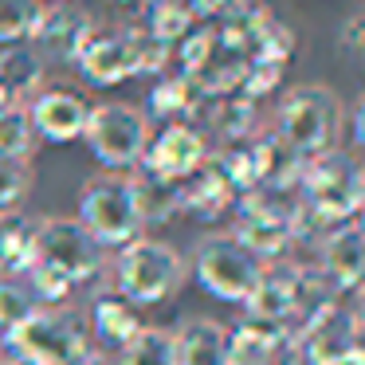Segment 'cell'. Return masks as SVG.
<instances>
[{
    "label": "cell",
    "instance_id": "6da1fadb",
    "mask_svg": "<svg viewBox=\"0 0 365 365\" xmlns=\"http://www.w3.org/2000/svg\"><path fill=\"white\" fill-rule=\"evenodd\" d=\"M294 197H299V208L318 224V228H334V224L357 220L361 200H365L361 158L341 150V145L307 158L302 161Z\"/></svg>",
    "mask_w": 365,
    "mask_h": 365
},
{
    "label": "cell",
    "instance_id": "7a4b0ae2",
    "mask_svg": "<svg viewBox=\"0 0 365 365\" xmlns=\"http://www.w3.org/2000/svg\"><path fill=\"white\" fill-rule=\"evenodd\" d=\"M106 283L130 299L134 307H161L165 299H173L185 283H189V259L185 252H177L169 240L158 236H134L130 244H122L110 259Z\"/></svg>",
    "mask_w": 365,
    "mask_h": 365
},
{
    "label": "cell",
    "instance_id": "3957f363",
    "mask_svg": "<svg viewBox=\"0 0 365 365\" xmlns=\"http://www.w3.org/2000/svg\"><path fill=\"white\" fill-rule=\"evenodd\" d=\"M32 267L56 275L71 291L79 287L106 283L110 271V252L83 228L75 216H43L36 224V259Z\"/></svg>",
    "mask_w": 365,
    "mask_h": 365
},
{
    "label": "cell",
    "instance_id": "277c9868",
    "mask_svg": "<svg viewBox=\"0 0 365 365\" xmlns=\"http://www.w3.org/2000/svg\"><path fill=\"white\" fill-rule=\"evenodd\" d=\"M341 130H346V106H341L338 91L322 87V83H302V87L287 91V98L279 103L275 138L302 161L322 150H334Z\"/></svg>",
    "mask_w": 365,
    "mask_h": 365
},
{
    "label": "cell",
    "instance_id": "5b68a950",
    "mask_svg": "<svg viewBox=\"0 0 365 365\" xmlns=\"http://www.w3.org/2000/svg\"><path fill=\"white\" fill-rule=\"evenodd\" d=\"M169 51L173 48L153 40L145 28H118V32H98L95 28L91 40L75 56V67L91 87H118L134 75L161 71Z\"/></svg>",
    "mask_w": 365,
    "mask_h": 365
},
{
    "label": "cell",
    "instance_id": "8992f818",
    "mask_svg": "<svg viewBox=\"0 0 365 365\" xmlns=\"http://www.w3.org/2000/svg\"><path fill=\"white\" fill-rule=\"evenodd\" d=\"M0 346L9 349V357H20L28 365H63L91 346L87 314L71 302L36 307L16 330L0 338Z\"/></svg>",
    "mask_w": 365,
    "mask_h": 365
},
{
    "label": "cell",
    "instance_id": "52a82bcc",
    "mask_svg": "<svg viewBox=\"0 0 365 365\" xmlns=\"http://www.w3.org/2000/svg\"><path fill=\"white\" fill-rule=\"evenodd\" d=\"M75 220L106 247L118 252L122 244H130L134 236H142V208H138V192H134V173H95L87 185L79 189V212Z\"/></svg>",
    "mask_w": 365,
    "mask_h": 365
},
{
    "label": "cell",
    "instance_id": "ba28073f",
    "mask_svg": "<svg viewBox=\"0 0 365 365\" xmlns=\"http://www.w3.org/2000/svg\"><path fill=\"white\" fill-rule=\"evenodd\" d=\"M294 361L299 365H365L361 314L354 299H334L294 326Z\"/></svg>",
    "mask_w": 365,
    "mask_h": 365
},
{
    "label": "cell",
    "instance_id": "9c48e42d",
    "mask_svg": "<svg viewBox=\"0 0 365 365\" xmlns=\"http://www.w3.org/2000/svg\"><path fill=\"white\" fill-rule=\"evenodd\" d=\"M185 259H189V275L200 283V291L212 294L216 302H244L263 267L232 232H205L192 244V255H185Z\"/></svg>",
    "mask_w": 365,
    "mask_h": 365
},
{
    "label": "cell",
    "instance_id": "30bf717a",
    "mask_svg": "<svg viewBox=\"0 0 365 365\" xmlns=\"http://www.w3.org/2000/svg\"><path fill=\"white\" fill-rule=\"evenodd\" d=\"M153 134V122L145 110H138L134 103H95L91 106L83 142L95 153V161L110 173H130L138 169L145 153V142Z\"/></svg>",
    "mask_w": 365,
    "mask_h": 365
},
{
    "label": "cell",
    "instance_id": "8fae6325",
    "mask_svg": "<svg viewBox=\"0 0 365 365\" xmlns=\"http://www.w3.org/2000/svg\"><path fill=\"white\" fill-rule=\"evenodd\" d=\"M208 158H212V153H208V138L200 134L192 122H165L161 130L150 134L138 169H142L145 177L181 185L185 177H192Z\"/></svg>",
    "mask_w": 365,
    "mask_h": 365
},
{
    "label": "cell",
    "instance_id": "7c38bea8",
    "mask_svg": "<svg viewBox=\"0 0 365 365\" xmlns=\"http://www.w3.org/2000/svg\"><path fill=\"white\" fill-rule=\"evenodd\" d=\"M310 267L322 275V283L330 287L338 299H354L365 275V232L357 220L334 224L318 236L314 244V263Z\"/></svg>",
    "mask_w": 365,
    "mask_h": 365
},
{
    "label": "cell",
    "instance_id": "4fadbf2b",
    "mask_svg": "<svg viewBox=\"0 0 365 365\" xmlns=\"http://www.w3.org/2000/svg\"><path fill=\"white\" fill-rule=\"evenodd\" d=\"M91 32H95V20H91L87 9H79L71 0H51V4H43L28 43L36 48V56H40L43 63H48V59L75 63V56H79V48L91 40Z\"/></svg>",
    "mask_w": 365,
    "mask_h": 365
},
{
    "label": "cell",
    "instance_id": "5bb4252c",
    "mask_svg": "<svg viewBox=\"0 0 365 365\" xmlns=\"http://www.w3.org/2000/svg\"><path fill=\"white\" fill-rule=\"evenodd\" d=\"M28 118H32V130L40 142L67 145L83 138L91 118V103L71 87H40L28 103Z\"/></svg>",
    "mask_w": 365,
    "mask_h": 365
},
{
    "label": "cell",
    "instance_id": "9a60e30c",
    "mask_svg": "<svg viewBox=\"0 0 365 365\" xmlns=\"http://www.w3.org/2000/svg\"><path fill=\"white\" fill-rule=\"evenodd\" d=\"M294 361V330L287 322L240 318L228 326V365H287Z\"/></svg>",
    "mask_w": 365,
    "mask_h": 365
},
{
    "label": "cell",
    "instance_id": "2e32d148",
    "mask_svg": "<svg viewBox=\"0 0 365 365\" xmlns=\"http://www.w3.org/2000/svg\"><path fill=\"white\" fill-rule=\"evenodd\" d=\"M83 314H87L91 338L103 341V349L126 346V341L145 326L142 307H134L130 299H122L114 287H103V291H95V299H91V307L83 310Z\"/></svg>",
    "mask_w": 365,
    "mask_h": 365
},
{
    "label": "cell",
    "instance_id": "e0dca14e",
    "mask_svg": "<svg viewBox=\"0 0 365 365\" xmlns=\"http://www.w3.org/2000/svg\"><path fill=\"white\" fill-rule=\"evenodd\" d=\"M177 365H228V322L212 314H185L173 326Z\"/></svg>",
    "mask_w": 365,
    "mask_h": 365
},
{
    "label": "cell",
    "instance_id": "ac0fdd59",
    "mask_svg": "<svg viewBox=\"0 0 365 365\" xmlns=\"http://www.w3.org/2000/svg\"><path fill=\"white\" fill-rule=\"evenodd\" d=\"M36 224H40V216H28L20 208L0 212V275H24L32 267Z\"/></svg>",
    "mask_w": 365,
    "mask_h": 365
},
{
    "label": "cell",
    "instance_id": "d6986e66",
    "mask_svg": "<svg viewBox=\"0 0 365 365\" xmlns=\"http://www.w3.org/2000/svg\"><path fill=\"white\" fill-rule=\"evenodd\" d=\"M43 71H48V63L36 56L32 43H9V48H0V87L9 91L12 103L36 95L43 87Z\"/></svg>",
    "mask_w": 365,
    "mask_h": 365
},
{
    "label": "cell",
    "instance_id": "ffe728a7",
    "mask_svg": "<svg viewBox=\"0 0 365 365\" xmlns=\"http://www.w3.org/2000/svg\"><path fill=\"white\" fill-rule=\"evenodd\" d=\"M114 365H177L173 326L145 322L126 346L114 349Z\"/></svg>",
    "mask_w": 365,
    "mask_h": 365
},
{
    "label": "cell",
    "instance_id": "44dd1931",
    "mask_svg": "<svg viewBox=\"0 0 365 365\" xmlns=\"http://www.w3.org/2000/svg\"><path fill=\"white\" fill-rule=\"evenodd\" d=\"M200 98L205 95L197 91V83H192L189 75H169V79L158 83V91H153L150 110L158 114V118H165V122H192Z\"/></svg>",
    "mask_w": 365,
    "mask_h": 365
},
{
    "label": "cell",
    "instance_id": "7402d4cb",
    "mask_svg": "<svg viewBox=\"0 0 365 365\" xmlns=\"http://www.w3.org/2000/svg\"><path fill=\"white\" fill-rule=\"evenodd\" d=\"M192 4L189 0H145V32L153 40H161L165 48H173L185 32L192 28Z\"/></svg>",
    "mask_w": 365,
    "mask_h": 365
},
{
    "label": "cell",
    "instance_id": "603a6c76",
    "mask_svg": "<svg viewBox=\"0 0 365 365\" xmlns=\"http://www.w3.org/2000/svg\"><path fill=\"white\" fill-rule=\"evenodd\" d=\"M36 138L32 130V118H28V106L24 103H9L0 110V158H12V161H32Z\"/></svg>",
    "mask_w": 365,
    "mask_h": 365
},
{
    "label": "cell",
    "instance_id": "cb8c5ba5",
    "mask_svg": "<svg viewBox=\"0 0 365 365\" xmlns=\"http://www.w3.org/2000/svg\"><path fill=\"white\" fill-rule=\"evenodd\" d=\"M134 192H138V208H142V224H165L181 212V185L138 173Z\"/></svg>",
    "mask_w": 365,
    "mask_h": 365
},
{
    "label": "cell",
    "instance_id": "d4e9b609",
    "mask_svg": "<svg viewBox=\"0 0 365 365\" xmlns=\"http://www.w3.org/2000/svg\"><path fill=\"white\" fill-rule=\"evenodd\" d=\"M40 12H43V0H0V48L28 43Z\"/></svg>",
    "mask_w": 365,
    "mask_h": 365
},
{
    "label": "cell",
    "instance_id": "484cf974",
    "mask_svg": "<svg viewBox=\"0 0 365 365\" xmlns=\"http://www.w3.org/2000/svg\"><path fill=\"white\" fill-rule=\"evenodd\" d=\"M36 307H40V302L32 299V291H28L24 279L20 275H0V338L16 330Z\"/></svg>",
    "mask_w": 365,
    "mask_h": 365
},
{
    "label": "cell",
    "instance_id": "4316f807",
    "mask_svg": "<svg viewBox=\"0 0 365 365\" xmlns=\"http://www.w3.org/2000/svg\"><path fill=\"white\" fill-rule=\"evenodd\" d=\"M36 185L32 173V161H12V158H0V212H12L28 200Z\"/></svg>",
    "mask_w": 365,
    "mask_h": 365
},
{
    "label": "cell",
    "instance_id": "83f0119b",
    "mask_svg": "<svg viewBox=\"0 0 365 365\" xmlns=\"http://www.w3.org/2000/svg\"><path fill=\"white\" fill-rule=\"evenodd\" d=\"M247 122H252V98H232L216 110V126L224 130L228 142H244L247 138Z\"/></svg>",
    "mask_w": 365,
    "mask_h": 365
},
{
    "label": "cell",
    "instance_id": "f1b7e54d",
    "mask_svg": "<svg viewBox=\"0 0 365 365\" xmlns=\"http://www.w3.org/2000/svg\"><path fill=\"white\" fill-rule=\"evenodd\" d=\"M338 43H341V51H346V56H354V59L361 56V48H365V16H361V12H354V16L346 20Z\"/></svg>",
    "mask_w": 365,
    "mask_h": 365
},
{
    "label": "cell",
    "instance_id": "f546056e",
    "mask_svg": "<svg viewBox=\"0 0 365 365\" xmlns=\"http://www.w3.org/2000/svg\"><path fill=\"white\" fill-rule=\"evenodd\" d=\"M346 126H349V145H346V150L357 153L365 145V103H361V98L346 110Z\"/></svg>",
    "mask_w": 365,
    "mask_h": 365
},
{
    "label": "cell",
    "instance_id": "4dcf8cb0",
    "mask_svg": "<svg viewBox=\"0 0 365 365\" xmlns=\"http://www.w3.org/2000/svg\"><path fill=\"white\" fill-rule=\"evenodd\" d=\"M63 365H114V354L103 346H87L83 354H75L71 361H63Z\"/></svg>",
    "mask_w": 365,
    "mask_h": 365
},
{
    "label": "cell",
    "instance_id": "1f68e13d",
    "mask_svg": "<svg viewBox=\"0 0 365 365\" xmlns=\"http://www.w3.org/2000/svg\"><path fill=\"white\" fill-rule=\"evenodd\" d=\"M0 365H28V361H20V357H9V354H0Z\"/></svg>",
    "mask_w": 365,
    "mask_h": 365
},
{
    "label": "cell",
    "instance_id": "d6a6232c",
    "mask_svg": "<svg viewBox=\"0 0 365 365\" xmlns=\"http://www.w3.org/2000/svg\"><path fill=\"white\" fill-rule=\"evenodd\" d=\"M9 103H12V98H9V91L0 87V110H4V106H9Z\"/></svg>",
    "mask_w": 365,
    "mask_h": 365
},
{
    "label": "cell",
    "instance_id": "836d02e7",
    "mask_svg": "<svg viewBox=\"0 0 365 365\" xmlns=\"http://www.w3.org/2000/svg\"><path fill=\"white\" fill-rule=\"evenodd\" d=\"M110 4H134V0H110Z\"/></svg>",
    "mask_w": 365,
    "mask_h": 365
},
{
    "label": "cell",
    "instance_id": "e575fe53",
    "mask_svg": "<svg viewBox=\"0 0 365 365\" xmlns=\"http://www.w3.org/2000/svg\"><path fill=\"white\" fill-rule=\"evenodd\" d=\"M0 354H4V346H0Z\"/></svg>",
    "mask_w": 365,
    "mask_h": 365
}]
</instances>
